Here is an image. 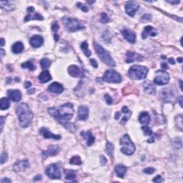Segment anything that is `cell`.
I'll use <instances>...</instances> for the list:
<instances>
[{
  "mask_svg": "<svg viewBox=\"0 0 183 183\" xmlns=\"http://www.w3.org/2000/svg\"><path fill=\"white\" fill-rule=\"evenodd\" d=\"M48 112L60 124L65 126L67 129H70L69 127L70 124L68 123V122L71 120L73 117L74 113H75L74 106L72 103L68 102L65 105H61L58 108L51 107V108H49Z\"/></svg>",
  "mask_w": 183,
  "mask_h": 183,
  "instance_id": "6da1fadb",
  "label": "cell"
},
{
  "mask_svg": "<svg viewBox=\"0 0 183 183\" xmlns=\"http://www.w3.org/2000/svg\"><path fill=\"white\" fill-rule=\"evenodd\" d=\"M20 125L22 127H27L32 122L34 115L26 103H20L16 109Z\"/></svg>",
  "mask_w": 183,
  "mask_h": 183,
  "instance_id": "7a4b0ae2",
  "label": "cell"
},
{
  "mask_svg": "<svg viewBox=\"0 0 183 183\" xmlns=\"http://www.w3.org/2000/svg\"><path fill=\"white\" fill-rule=\"evenodd\" d=\"M149 70L144 66L134 65L129 70V77L132 80H141L147 77Z\"/></svg>",
  "mask_w": 183,
  "mask_h": 183,
  "instance_id": "3957f363",
  "label": "cell"
},
{
  "mask_svg": "<svg viewBox=\"0 0 183 183\" xmlns=\"http://www.w3.org/2000/svg\"><path fill=\"white\" fill-rule=\"evenodd\" d=\"M94 47L95 49L96 53L97 55L99 56V59L106 64L107 65L110 66V67H115V62L112 57L109 54V52L107 50H105L100 44H97V43H94Z\"/></svg>",
  "mask_w": 183,
  "mask_h": 183,
  "instance_id": "277c9868",
  "label": "cell"
},
{
  "mask_svg": "<svg viewBox=\"0 0 183 183\" xmlns=\"http://www.w3.org/2000/svg\"><path fill=\"white\" fill-rule=\"evenodd\" d=\"M62 21L67 31L71 32H77L78 30H84L85 28L84 25L80 21L77 20V19L71 18V17H64L62 19Z\"/></svg>",
  "mask_w": 183,
  "mask_h": 183,
  "instance_id": "5b68a950",
  "label": "cell"
},
{
  "mask_svg": "<svg viewBox=\"0 0 183 183\" xmlns=\"http://www.w3.org/2000/svg\"><path fill=\"white\" fill-rule=\"evenodd\" d=\"M120 144L122 146L121 152L127 155H132L135 152V145L128 134H125L120 139Z\"/></svg>",
  "mask_w": 183,
  "mask_h": 183,
  "instance_id": "8992f818",
  "label": "cell"
},
{
  "mask_svg": "<svg viewBox=\"0 0 183 183\" xmlns=\"http://www.w3.org/2000/svg\"><path fill=\"white\" fill-rule=\"evenodd\" d=\"M102 79L105 82L111 83H120L122 82L121 75L113 70H107L104 74Z\"/></svg>",
  "mask_w": 183,
  "mask_h": 183,
  "instance_id": "52a82bcc",
  "label": "cell"
},
{
  "mask_svg": "<svg viewBox=\"0 0 183 183\" xmlns=\"http://www.w3.org/2000/svg\"><path fill=\"white\" fill-rule=\"evenodd\" d=\"M132 115V112L128 109L127 107H123L121 111L116 112L115 115V118L116 120H118L121 124H125L127 122V120L130 118Z\"/></svg>",
  "mask_w": 183,
  "mask_h": 183,
  "instance_id": "ba28073f",
  "label": "cell"
},
{
  "mask_svg": "<svg viewBox=\"0 0 183 183\" xmlns=\"http://www.w3.org/2000/svg\"><path fill=\"white\" fill-rule=\"evenodd\" d=\"M170 81V75L168 72L159 70L156 72V77L154 78V83L157 85H165Z\"/></svg>",
  "mask_w": 183,
  "mask_h": 183,
  "instance_id": "9c48e42d",
  "label": "cell"
},
{
  "mask_svg": "<svg viewBox=\"0 0 183 183\" xmlns=\"http://www.w3.org/2000/svg\"><path fill=\"white\" fill-rule=\"evenodd\" d=\"M46 175L50 179H60L61 172L57 164H52L46 168L45 170Z\"/></svg>",
  "mask_w": 183,
  "mask_h": 183,
  "instance_id": "30bf717a",
  "label": "cell"
},
{
  "mask_svg": "<svg viewBox=\"0 0 183 183\" xmlns=\"http://www.w3.org/2000/svg\"><path fill=\"white\" fill-rule=\"evenodd\" d=\"M160 96L165 102H175L177 100L175 92L170 88L163 89L160 93Z\"/></svg>",
  "mask_w": 183,
  "mask_h": 183,
  "instance_id": "8fae6325",
  "label": "cell"
},
{
  "mask_svg": "<svg viewBox=\"0 0 183 183\" xmlns=\"http://www.w3.org/2000/svg\"><path fill=\"white\" fill-rule=\"evenodd\" d=\"M44 17L40 14L35 12L34 8L33 7H30L27 8V15L25 17V21L28 22L30 20H43Z\"/></svg>",
  "mask_w": 183,
  "mask_h": 183,
  "instance_id": "7c38bea8",
  "label": "cell"
},
{
  "mask_svg": "<svg viewBox=\"0 0 183 183\" xmlns=\"http://www.w3.org/2000/svg\"><path fill=\"white\" fill-rule=\"evenodd\" d=\"M139 7V4H137L134 1H129L125 5V11H126V13L128 15L132 17L134 16V14L138 10Z\"/></svg>",
  "mask_w": 183,
  "mask_h": 183,
  "instance_id": "4fadbf2b",
  "label": "cell"
},
{
  "mask_svg": "<svg viewBox=\"0 0 183 183\" xmlns=\"http://www.w3.org/2000/svg\"><path fill=\"white\" fill-rule=\"evenodd\" d=\"M30 167V163L27 160H20L14 163L13 168L14 170L17 172H20L25 171L27 168Z\"/></svg>",
  "mask_w": 183,
  "mask_h": 183,
  "instance_id": "5bb4252c",
  "label": "cell"
},
{
  "mask_svg": "<svg viewBox=\"0 0 183 183\" xmlns=\"http://www.w3.org/2000/svg\"><path fill=\"white\" fill-rule=\"evenodd\" d=\"M7 96L13 102H18L22 99V93L19 89H9L7 91Z\"/></svg>",
  "mask_w": 183,
  "mask_h": 183,
  "instance_id": "9a60e30c",
  "label": "cell"
},
{
  "mask_svg": "<svg viewBox=\"0 0 183 183\" xmlns=\"http://www.w3.org/2000/svg\"><path fill=\"white\" fill-rule=\"evenodd\" d=\"M59 147L57 145H50L48 147L47 150L45 152H42V157L43 158H47L48 157L51 156H54V155H57L59 153Z\"/></svg>",
  "mask_w": 183,
  "mask_h": 183,
  "instance_id": "2e32d148",
  "label": "cell"
},
{
  "mask_svg": "<svg viewBox=\"0 0 183 183\" xmlns=\"http://www.w3.org/2000/svg\"><path fill=\"white\" fill-rule=\"evenodd\" d=\"M123 37L130 43H134L136 40V34L134 32L129 29H124L122 32Z\"/></svg>",
  "mask_w": 183,
  "mask_h": 183,
  "instance_id": "e0dca14e",
  "label": "cell"
},
{
  "mask_svg": "<svg viewBox=\"0 0 183 183\" xmlns=\"http://www.w3.org/2000/svg\"><path fill=\"white\" fill-rule=\"evenodd\" d=\"M89 117V109L87 106H80L78 109L77 118L79 120L85 121Z\"/></svg>",
  "mask_w": 183,
  "mask_h": 183,
  "instance_id": "ac0fdd59",
  "label": "cell"
},
{
  "mask_svg": "<svg viewBox=\"0 0 183 183\" xmlns=\"http://www.w3.org/2000/svg\"><path fill=\"white\" fill-rule=\"evenodd\" d=\"M143 59V57L141 54H137L134 52H127V58L125 59L127 63H131L134 61H142Z\"/></svg>",
  "mask_w": 183,
  "mask_h": 183,
  "instance_id": "d6986e66",
  "label": "cell"
},
{
  "mask_svg": "<svg viewBox=\"0 0 183 183\" xmlns=\"http://www.w3.org/2000/svg\"><path fill=\"white\" fill-rule=\"evenodd\" d=\"M44 43V39L40 35H34L30 39V44L34 48H38L41 46Z\"/></svg>",
  "mask_w": 183,
  "mask_h": 183,
  "instance_id": "ffe728a7",
  "label": "cell"
},
{
  "mask_svg": "<svg viewBox=\"0 0 183 183\" xmlns=\"http://www.w3.org/2000/svg\"><path fill=\"white\" fill-rule=\"evenodd\" d=\"M39 134L42 136L43 137L46 138V139H60L61 135H57V134H52L51 132H49L47 129L43 127L39 130Z\"/></svg>",
  "mask_w": 183,
  "mask_h": 183,
  "instance_id": "44dd1931",
  "label": "cell"
},
{
  "mask_svg": "<svg viewBox=\"0 0 183 183\" xmlns=\"http://www.w3.org/2000/svg\"><path fill=\"white\" fill-rule=\"evenodd\" d=\"M48 91L54 94H61L64 91V87L58 82H53L48 87Z\"/></svg>",
  "mask_w": 183,
  "mask_h": 183,
  "instance_id": "7402d4cb",
  "label": "cell"
},
{
  "mask_svg": "<svg viewBox=\"0 0 183 183\" xmlns=\"http://www.w3.org/2000/svg\"><path fill=\"white\" fill-rule=\"evenodd\" d=\"M157 34V30L152 26H147L144 28V31L142 33V37L146 39L148 36L155 37Z\"/></svg>",
  "mask_w": 183,
  "mask_h": 183,
  "instance_id": "603a6c76",
  "label": "cell"
},
{
  "mask_svg": "<svg viewBox=\"0 0 183 183\" xmlns=\"http://www.w3.org/2000/svg\"><path fill=\"white\" fill-rule=\"evenodd\" d=\"M80 135L86 140L87 146L92 145L93 143L94 142V140H95V138H94L93 134H92V132H90L83 131L80 133Z\"/></svg>",
  "mask_w": 183,
  "mask_h": 183,
  "instance_id": "cb8c5ba5",
  "label": "cell"
},
{
  "mask_svg": "<svg viewBox=\"0 0 183 183\" xmlns=\"http://www.w3.org/2000/svg\"><path fill=\"white\" fill-rule=\"evenodd\" d=\"M143 88L144 91L147 93V94H155L156 92V89H155V87L154 86V84L152 82H150V81H144L142 84Z\"/></svg>",
  "mask_w": 183,
  "mask_h": 183,
  "instance_id": "d4e9b609",
  "label": "cell"
},
{
  "mask_svg": "<svg viewBox=\"0 0 183 183\" xmlns=\"http://www.w3.org/2000/svg\"><path fill=\"white\" fill-rule=\"evenodd\" d=\"M68 73L70 76L73 77H80L81 75L80 69L76 65H71L68 67Z\"/></svg>",
  "mask_w": 183,
  "mask_h": 183,
  "instance_id": "484cf974",
  "label": "cell"
},
{
  "mask_svg": "<svg viewBox=\"0 0 183 183\" xmlns=\"http://www.w3.org/2000/svg\"><path fill=\"white\" fill-rule=\"evenodd\" d=\"M127 168L123 165H118L115 166V172L117 176L120 178H124L125 175L126 174Z\"/></svg>",
  "mask_w": 183,
  "mask_h": 183,
  "instance_id": "4316f807",
  "label": "cell"
},
{
  "mask_svg": "<svg viewBox=\"0 0 183 183\" xmlns=\"http://www.w3.org/2000/svg\"><path fill=\"white\" fill-rule=\"evenodd\" d=\"M150 116L148 112H143L139 115L138 120H139V122L141 124L147 125L150 122Z\"/></svg>",
  "mask_w": 183,
  "mask_h": 183,
  "instance_id": "83f0119b",
  "label": "cell"
},
{
  "mask_svg": "<svg viewBox=\"0 0 183 183\" xmlns=\"http://www.w3.org/2000/svg\"><path fill=\"white\" fill-rule=\"evenodd\" d=\"M39 82L42 83H46L52 80V76H51L50 73L48 71H43L38 77Z\"/></svg>",
  "mask_w": 183,
  "mask_h": 183,
  "instance_id": "f1b7e54d",
  "label": "cell"
},
{
  "mask_svg": "<svg viewBox=\"0 0 183 183\" xmlns=\"http://www.w3.org/2000/svg\"><path fill=\"white\" fill-rule=\"evenodd\" d=\"M24 50V44L21 42H15L12 46V52L14 54H20Z\"/></svg>",
  "mask_w": 183,
  "mask_h": 183,
  "instance_id": "f546056e",
  "label": "cell"
},
{
  "mask_svg": "<svg viewBox=\"0 0 183 183\" xmlns=\"http://www.w3.org/2000/svg\"><path fill=\"white\" fill-rule=\"evenodd\" d=\"M0 5L2 9H4V10L8 11V12H11V11L14 10L15 6L13 4V2L9 1H0Z\"/></svg>",
  "mask_w": 183,
  "mask_h": 183,
  "instance_id": "4dcf8cb0",
  "label": "cell"
},
{
  "mask_svg": "<svg viewBox=\"0 0 183 183\" xmlns=\"http://www.w3.org/2000/svg\"><path fill=\"white\" fill-rule=\"evenodd\" d=\"M65 179H68V180H75L76 179V172L74 170H65Z\"/></svg>",
  "mask_w": 183,
  "mask_h": 183,
  "instance_id": "1f68e13d",
  "label": "cell"
},
{
  "mask_svg": "<svg viewBox=\"0 0 183 183\" xmlns=\"http://www.w3.org/2000/svg\"><path fill=\"white\" fill-rule=\"evenodd\" d=\"M172 144L174 148L176 150H179L182 147V140L181 137H175L172 141Z\"/></svg>",
  "mask_w": 183,
  "mask_h": 183,
  "instance_id": "d6a6232c",
  "label": "cell"
},
{
  "mask_svg": "<svg viewBox=\"0 0 183 183\" xmlns=\"http://www.w3.org/2000/svg\"><path fill=\"white\" fill-rule=\"evenodd\" d=\"M9 107H10V102H9V99L6 98V97L1 98V100H0V107H1V110H7Z\"/></svg>",
  "mask_w": 183,
  "mask_h": 183,
  "instance_id": "836d02e7",
  "label": "cell"
},
{
  "mask_svg": "<svg viewBox=\"0 0 183 183\" xmlns=\"http://www.w3.org/2000/svg\"><path fill=\"white\" fill-rule=\"evenodd\" d=\"M81 49L83 51L85 56L87 57H89L91 56V52L89 49H88V43L87 42L84 41L81 44Z\"/></svg>",
  "mask_w": 183,
  "mask_h": 183,
  "instance_id": "e575fe53",
  "label": "cell"
},
{
  "mask_svg": "<svg viewBox=\"0 0 183 183\" xmlns=\"http://www.w3.org/2000/svg\"><path fill=\"white\" fill-rule=\"evenodd\" d=\"M21 67L22 68L28 69V70H31V71H34V70H35V68H36L32 62H30V61H27L26 62H24L23 64H22Z\"/></svg>",
  "mask_w": 183,
  "mask_h": 183,
  "instance_id": "d590c367",
  "label": "cell"
},
{
  "mask_svg": "<svg viewBox=\"0 0 183 183\" xmlns=\"http://www.w3.org/2000/svg\"><path fill=\"white\" fill-rule=\"evenodd\" d=\"M40 65H41L42 68L45 70L51 65V61L48 58H43L40 61Z\"/></svg>",
  "mask_w": 183,
  "mask_h": 183,
  "instance_id": "8d00e7d4",
  "label": "cell"
},
{
  "mask_svg": "<svg viewBox=\"0 0 183 183\" xmlns=\"http://www.w3.org/2000/svg\"><path fill=\"white\" fill-rule=\"evenodd\" d=\"M114 152V145L110 142H107V144H106V152L110 155V157H112V155H113Z\"/></svg>",
  "mask_w": 183,
  "mask_h": 183,
  "instance_id": "74e56055",
  "label": "cell"
},
{
  "mask_svg": "<svg viewBox=\"0 0 183 183\" xmlns=\"http://www.w3.org/2000/svg\"><path fill=\"white\" fill-rule=\"evenodd\" d=\"M70 163L72 165H82V160L80 157H79L78 155H75L73 156L70 159Z\"/></svg>",
  "mask_w": 183,
  "mask_h": 183,
  "instance_id": "f35d334b",
  "label": "cell"
},
{
  "mask_svg": "<svg viewBox=\"0 0 183 183\" xmlns=\"http://www.w3.org/2000/svg\"><path fill=\"white\" fill-rule=\"evenodd\" d=\"M142 130H143L144 134L147 136H150L152 134V130L150 127H149L147 125H144V126L142 127Z\"/></svg>",
  "mask_w": 183,
  "mask_h": 183,
  "instance_id": "ab89813d",
  "label": "cell"
},
{
  "mask_svg": "<svg viewBox=\"0 0 183 183\" xmlns=\"http://www.w3.org/2000/svg\"><path fill=\"white\" fill-rule=\"evenodd\" d=\"M110 18H109L108 15H107V14L105 13V12H103V13H102V14H101V19H100V22H102V23H107V22H110Z\"/></svg>",
  "mask_w": 183,
  "mask_h": 183,
  "instance_id": "60d3db41",
  "label": "cell"
},
{
  "mask_svg": "<svg viewBox=\"0 0 183 183\" xmlns=\"http://www.w3.org/2000/svg\"><path fill=\"white\" fill-rule=\"evenodd\" d=\"M77 7L78 8H80V9H81V10H82L84 12H87L88 10H89L87 6H86L85 4H82V3L78 2L77 4Z\"/></svg>",
  "mask_w": 183,
  "mask_h": 183,
  "instance_id": "b9f144b4",
  "label": "cell"
},
{
  "mask_svg": "<svg viewBox=\"0 0 183 183\" xmlns=\"http://www.w3.org/2000/svg\"><path fill=\"white\" fill-rule=\"evenodd\" d=\"M8 155L6 152H3L1 155V165H3L4 163L7 161Z\"/></svg>",
  "mask_w": 183,
  "mask_h": 183,
  "instance_id": "7bdbcfd3",
  "label": "cell"
},
{
  "mask_svg": "<svg viewBox=\"0 0 183 183\" xmlns=\"http://www.w3.org/2000/svg\"><path fill=\"white\" fill-rule=\"evenodd\" d=\"M155 170L153 168H147L144 170V172L147 175H152L155 172Z\"/></svg>",
  "mask_w": 183,
  "mask_h": 183,
  "instance_id": "ee69618b",
  "label": "cell"
},
{
  "mask_svg": "<svg viewBox=\"0 0 183 183\" xmlns=\"http://www.w3.org/2000/svg\"><path fill=\"white\" fill-rule=\"evenodd\" d=\"M105 99L106 102H107V105H112V102H113L112 97H110V96L109 95V94H105Z\"/></svg>",
  "mask_w": 183,
  "mask_h": 183,
  "instance_id": "f6af8a7d",
  "label": "cell"
},
{
  "mask_svg": "<svg viewBox=\"0 0 183 183\" xmlns=\"http://www.w3.org/2000/svg\"><path fill=\"white\" fill-rule=\"evenodd\" d=\"M151 19H152V17H151L150 14H144V16H142V19H141V22H145V21H149V20H150Z\"/></svg>",
  "mask_w": 183,
  "mask_h": 183,
  "instance_id": "bcb514c9",
  "label": "cell"
},
{
  "mask_svg": "<svg viewBox=\"0 0 183 183\" xmlns=\"http://www.w3.org/2000/svg\"><path fill=\"white\" fill-rule=\"evenodd\" d=\"M59 27L58 23H57V22H54V23L52 24V31H54V32H56L58 31Z\"/></svg>",
  "mask_w": 183,
  "mask_h": 183,
  "instance_id": "7dc6e473",
  "label": "cell"
},
{
  "mask_svg": "<svg viewBox=\"0 0 183 183\" xmlns=\"http://www.w3.org/2000/svg\"><path fill=\"white\" fill-rule=\"evenodd\" d=\"M152 181L155 182H157V183H160V182H163V179L160 175H157L152 179Z\"/></svg>",
  "mask_w": 183,
  "mask_h": 183,
  "instance_id": "c3c4849f",
  "label": "cell"
},
{
  "mask_svg": "<svg viewBox=\"0 0 183 183\" xmlns=\"http://www.w3.org/2000/svg\"><path fill=\"white\" fill-rule=\"evenodd\" d=\"M107 159L106 157L104 156V155H101L100 156V163L102 165H105L106 163H107Z\"/></svg>",
  "mask_w": 183,
  "mask_h": 183,
  "instance_id": "681fc988",
  "label": "cell"
},
{
  "mask_svg": "<svg viewBox=\"0 0 183 183\" xmlns=\"http://www.w3.org/2000/svg\"><path fill=\"white\" fill-rule=\"evenodd\" d=\"M90 63H91V65L93 66L94 68H97V67H98V65H97V61H96L94 59H90Z\"/></svg>",
  "mask_w": 183,
  "mask_h": 183,
  "instance_id": "f907efd6",
  "label": "cell"
},
{
  "mask_svg": "<svg viewBox=\"0 0 183 183\" xmlns=\"http://www.w3.org/2000/svg\"><path fill=\"white\" fill-rule=\"evenodd\" d=\"M0 122H1V125H0L1 132H2L3 127H4V118H3V117H1V118H0Z\"/></svg>",
  "mask_w": 183,
  "mask_h": 183,
  "instance_id": "816d5d0a",
  "label": "cell"
},
{
  "mask_svg": "<svg viewBox=\"0 0 183 183\" xmlns=\"http://www.w3.org/2000/svg\"><path fill=\"white\" fill-rule=\"evenodd\" d=\"M42 179V176L40 175H37V176H35L34 177L33 180L34 181H38V180H41Z\"/></svg>",
  "mask_w": 183,
  "mask_h": 183,
  "instance_id": "f5cc1de1",
  "label": "cell"
},
{
  "mask_svg": "<svg viewBox=\"0 0 183 183\" xmlns=\"http://www.w3.org/2000/svg\"><path fill=\"white\" fill-rule=\"evenodd\" d=\"M31 86H32V83L30 82H29V81L25 82V88H29V87H30Z\"/></svg>",
  "mask_w": 183,
  "mask_h": 183,
  "instance_id": "db71d44e",
  "label": "cell"
},
{
  "mask_svg": "<svg viewBox=\"0 0 183 183\" xmlns=\"http://www.w3.org/2000/svg\"><path fill=\"white\" fill-rule=\"evenodd\" d=\"M1 183H4V182H12V180H10L9 179H8V178H4V179H2L1 180Z\"/></svg>",
  "mask_w": 183,
  "mask_h": 183,
  "instance_id": "11a10c76",
  "label": "cell"
},
{
  "mask_svg": "<svg viewBox=\"0 0 183 183\" xmlns=\"http://www.w3.org/2000/svg\"><path fill=\"white\" fill-rule=\"evenodd\" d=\"M168 2H169L172 4H177L179 3V1H168Z\"/></svg>",
  "mask_w": 183,
  "mask_h": 183,
  "instance_id": "9f6ffc18",
  "label": "cell"
},
{
  "mask_svg": "<svg viewBox=\"0 0 183 183\" xmlns=\"http://www.w3.org/2000/svg\"><path fill=\"white\" fill-rule=\"evenodd\" d=\"M168 62H169L170 64H172V65H175V62L174 59H173V58H170V59H169V60H168Z\"/></svg>",
  "mask_w": 183,
  "mask_h": 183,
  "instance_id": "6f0895ef",
  "label": "cell"
},
{
  "mask_svg": "<svg viewBox=\"0 0 183 183\" xmlns=\"http://www.w3.org/2000/svg\"><path fill=\"white\" fill-rule=\"evenodd\" d=\"M0 53H1V59L3 58V57H4V50L3 49H1V50H0Z\"/></svg>",
  "mask_w": 183,
  "mask_h": 183,
  "instance_id": "680465c9",
  "label": "cell"
},
{
  "mask_svg": "<svg viewBox=\"0 0 183 183\" xmlns=\"http://www.w3.org/2000/svg\"><path fill=\"white\" fill-rule=\"evenodd\" d=\"M54 39H55V41H56V42L58 41V40H59V35H58V34H54Z\"/></svg>",
  "mask_w": 183,
  "mask_h": 183,
  "instance_id": "91938a15",
  "label": "cell"
},
{
  "mask_svg": "<svg viewBox=\"0 0 183 183\" xmlns=\"http://www.w3.org/2000/svg\"><path fill=\"white\" fill-rule=\"evenodd\" d=\"M162 67H163V69H166V68H168V65H167L166 63H163L162 64Z\"/></svg>",
  "mask_w": 183,
  "mask_h": 183,
  "instance_id": "94428289",
  "label": "cell"
},
{
  "mask_svg": "<svg viewBox=\"0 0 183 183\" xmlns=\"http://www.w3.org/2000/svg\"><path fill=\"white\" fill-rule=\"evenodd\" d=\"M35 92V89H30V90L28 91V94H33V93H34Z\"/></svg>",
  "mask_w": 183,
  "mask_h": 183,
  "instance_id": "6125c7cd",
  "label": "cell"
},
{
  "mask_svg": "<svg viewBox=\"0 0 183 183\" xmlns=\"http://www.w3.org/2000/svg\"><path fill=\"white\" fill-rule=\"evenodd\" d=\"M4 44H5V42H4V39H3V38H1V46H4Z\"/></svg>",
  "mask_w": 183,
  "mask_h": 183,
  "instance_id": "be15d7a7",
  "label": "cell"
},
{
  "mask_svg": "<svg viewBox=\"0 0 183 183\" xmlns=\"http://www.w3.org/2000/svg\"><path fill=\"white\" fill-rule=\"evenodd\" d=\"M179 104H180L181 107H182V97H180L179 98Z\"/></svg>",
  "mask_w": 183,
  "mask_h": 183,
  "instance_id": "e7e4bbea",
  "label": "cell"
},
{
  "mask_svg": "<svg viewBox=\"0 0 183 183\" xmlns=\"http://www.w3.org/2000/svg\"><path fill=\"white\" fill-rule=\"evenodd\" d=\"M177 61L179 62V63H182V57H179V58H177Z\"/></svg>",
  "mask_w": 183,
  "mask_h": 183,
  "instance_id": "03108f58",
  "label": "cell"
},
{
  "mask_svg": "<svg viewBox=\"0 0 183 183\" xmlns=\"http://www.w3.org/2000/svg\"><path fill=\"white\" fill-rule=\"evenodd\" d=\"M179 84H179V85H180V86H179V87H180L181 89H182V81H181V80H179Z\"/></svg>",
  "mask_w": 183,
  "mask_h": 183,
  "instance_id": "003e7915",
  "label": "cell"
}]
</instances>
